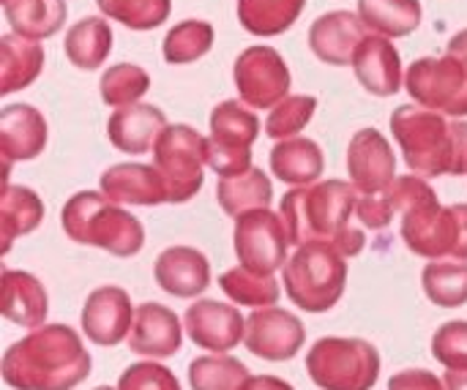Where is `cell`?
I'll return each mask as SVG.
<instances>
[{
	"instance_id": "cell-1",
	"label": "cell",
	"mask_w": 467,
	"mask_h": 390,
	"mask_svg": "<svg viewBox=\"0 0 467 390\" xmlns=\"http://www.w3.org/2000/svg\"><path fill=\"white\" fill-rule=\"evenodd\" d=\"M90 353L79 334L63 323L33 328L14 342L0 364L3 383L14 390H74L90 375Z\"/></svg>"
},
{
	"instance_id": "cell-2",
	"label": "cell",
	"mask_w": 467,
	"mask_h": 390,
	"mask_svg": "<svg viewBox=\"0 0 467 390\" xmlns=\"http://www.w3.org/2000/svg\"><path fill=\"white\" fill-rule=\"evenodd\" d=\"M391 131L413 175H467V123L421 104H402L391 115Z\"/></svg>"
},
{
	"instance_id": "cell-3",
	"label": "cell",
	"mask_w": 467,
	"mask_h": 390,
	"mask_svg": "<svg viewBox=\"0 0 467 390\" xmlns=\"http://www.w3.org/2000/svg\"><path fill=\"white\" fill-rule=\"evenodd\" d=\"M358 205V189L348 180H323L296 186L279 202V216L293 246L306 243H337L353 227L350 219Z\"/></svg>"
},
{
	"instance_id": "cell-4",
	"label": "cell",
	"mask_w": 467,
	"mask_h": 390,
	"mask_svg": "<svg viewBox=\"0 0 467 390\" xmlns=\"http://www.w3.org/2000/svg\"><path fill=\"white\" fill-rule=\"evenodd\" d=\"M63 232L79 246H96L112 257H134L145 246V227L107 194L77 191L60 210Z\"/></svg>"
},
{
	"instance_id": "cell-5",
	"label": "cell",
	"mask_w": 467,
	"mask_h": 390,
	"mask_svg": "<svg viewBox=\"0 0 467 390\" xmlns=\"http://www.w3.org/2000/svg\"><path fill=\"white\" fill-rule=\"evenodd\" d=\"M348 257H342L331 243H306L298 246V251L285 262L282 268V284L287 298L309 312L323 314L334 309L348 284Z\"/></svg>"
},
{
	"instance_id": "cell-6",
	"label": "cell",
	"mask_w": 467,
	"mask_h": 390,
	"mask_svg": "<svg viewBox=\"0 0 467 390\" xmlns=\"http://www.w3.org/2000/svg\"><path fill=\"white\" fill-rule=\"evenodd\" d=\"M306 372L323 390H372L380 377V353L367 339L326 336L306 353Z\"/></svg>"
},
{
	"instance_id": "cell-7",
	"label": "cell",
	"mask_w": 467,
	"mask_h": 390,
	"mask_svg": "<svg viewBox=\"0 0 467 390\" xmlns=\"http://www.w3.org/2000/svg\"><path fill=\"white\" fill-rule=\"evenodd\" d=\"M208 164V137L186 123L167 126L153 145V167L167 186V202L183 205L200 194Z\"/></svg>"
},
{
	"instance_id": "cell-8",
	"label": "cell",
	"mask_w": 467,
	"mask_h": 390,
	"mask_svg": "<svg viewBox=\"0 0 467 390\" xmlns=\"http://www.w3.org/2000/svg\"><path fill=\"white\" fill-rule=\"evenodd\" d=\"M260 137V120L244 101H222L211 112L208 167L219 178L252 169V145Z\"/></svg>"
},
{
	"instance_id": "cell-9",
	"label": "cell",
	"mask_w": 467,
	"mask_h": 390,
	"mask_svg": "<svg viewBox=\"0 0 467 390\" xmlns=\"http://www.w3.org/2000/svg\"><path fill=\"white\" fill-rule=\"evenodd\" d=\"M410 98L449 118H467V60L446 52L443 57H421L405 74Z\"/></svg>"
},
{
	"instance_id": "cell-10",
	"label": "cell",
	"mask_w": 467,
	"mask_h": 390,
	"mask_svg": "<svg viewBox=\"0 0 467 390\" xmlns=\"http://www.w3.org/2000/svg\"><path fill=\"white\" fill-rule=\"evenodd\" d=\"M233 79L238 96L252 109H274L290 96V68L285 57L265 44L249 46L235 57Z\"/></svg>"
},
{
	"instance_id": "cell-11",
	"label": "cell",
	"mask_w": 467,
	"mask_h": 390,
	"mask_svg": "<svg viewBox=\"0 0 467 390\" xmlns=\"http://www.w3.org/2000/svg\"><path fill=\"white\" fill-rule=\"evenodd\" d=\"M233 241H235V254L241 265L249 271L276 273L287 262L290 235L285 230L282 216L271 213L268 208L238 216Z\"/></svg>"
},
{
	"instance_id": "cell-12",
	"label": "cell",
	"mask_w": 467,
	"mask_h": 390,
	"mask_svg": "<svg viewBox=\"0 0 467 390\" xmlns=\"http://www.w3.org/2000/svg\"><path fill=\"white\" fill-rule=\"evenodd\" d=\"M402 241L405 246L427 260H457L460 249V208L441 205L430 200L402 216Z\"/></svg>"
},
{
	"instance_id": "cell-13",
	"label": "cell",
	"mask_w": 467,
	"mask_h": 390,
	"mask_svg": "<svg viewBox=\"0 0 467 390\" xmlns=\"http://www.w3.org/2000/svg\"><path fill=\"white\" fill-rule=\"evenodd\" d=\"M306 342V328L304 323L279 309V306H268V309H254L246 317V336L244 344L252 355L263 358V361H290L298 355V350Z\"/></svg>"
},
{
	"instance_id": "cell-14",
	"label": "cell",
	"mask_w": 467,
	"mask_h": 390,
	"mask_svg": "<svg viewBox=\"0 0 467 390\" xmlns=\"http://www.w3.org/2000/svg\"><path fill=\"white\" fill-rule=\"evenodd\" d=\"M134 309L131 298L120 287H99L88 295L79 323L82 334L96 344V347H118L120 342L129 339L134 328Z\"/></svg>"
},
{
	"instance_id": "cell-15",
	"label": "cell",
	"mask_w": 467,
	"mask_h": 390,
	"mask_svg": "<svg viewBox=\"0 0 467 390\" xmlns=\"http://www.w3.org/2000/svg\"><path fill=\"white\" fill-rule=\"evenodd\" d=\"M348 172L358 194H378L397 178V156L378 128H361L348 145Z\"/></svg>"
},
{
	"instance_id": "cell-16",
	"label": "cell",
	"mask_w": 467,
	"mask_h": 390,
	"mask_svg": "<svg viewBox=\"0 0 467 390\" xmlns=\"http://www.w3.org/2000/svg\"><path fill=\"white\" fill-rule=\"evenodd\" d=\"M183 328L189 339L208 353H230L246 336V320L235 306L219 301H197L183 314Z\"/></svg>"
},
{
	"instance_id": "cell-17",
	"label": "cell",
	"mask_w": 467,
	"mask_h": 390,
	"mask_svg": "<svg viewBox=\"0 0 467 390\" xmlns=\"http://www.w3.org/2000/svg\"><path fill=\"white\" fill-rule=\"evenodd\" d=\"M47 120L44 115L30 104H8L0 109V156L8 183V169L14 161H33L47 148Z\"/></svg>"
},
{
	"instance_id": "cell-18",
	"label": "cell",
	"mask_w": 467,
	"mask_h": 390,
	"mask_svg": "<svg viewBox=\"0 0 467 390\" xmlns=\"http://www.w3.org/2000/svg\"><path fill=\"white\" fill-rule=\"evenodd\" d=\"M364 19L353 11H328L309 27V49L328 66H350L356 49L369 36Z\"/></svg>"
},
{
	"instance_id": "cell-19",
	"label": "cell",
	"mask_w": 467,
	"mask_h": 390,
	"mask_svg": "<svg viewBox=\"0 0 467 390\" xmlns=\"http://www.w3.org/2000/svg\"><path fill=\"white\" fill-rule=\"evenodd\" d=\"M156 284L172 298H197L211 287V262L200 249L170 246L156 257Z\"/></svg>"
},
{
	"instance_id": "cell-20",
	"label": "cell",
	"mask_w": 467,
	"mask_h": 390,
	"mask_svg": "<svg viewBox=\"0 0 467 390\" xmlns=\"http://www.w3.org/2000/svg\"><path fill=\"white\" fill-rule=\"evenodd\" d=\"M353 71L367 93L389 98L402 87V57L386 36H367L353 55Z\"/></svg>"
},
{
	"instance_id": "cell-21",
	"label": "cell",
	"mask_w": 467,
	"mask_h": 390,
	"mask_svg": "<svg viewBox=\"0 0 467 390\" xmlns=\"http://www.w3.org/2000/svg\"><path fill=\"white\" fill-rule=\"evenodd\" d=\"M183 344V328L172 309L161 303H142L134 314L129 350L145 358H170Z\"/></svg>"
},
{
	"instance_id": "cell-22",
	"label": "cell",
	"mask_w": 467,
	"mask_h": 390,
	"mask_svg": "<svg viewBox=\"0 0 467 390\" xmlns=\"http://www.w3.org/2000/svg\"><path fill=\"white\" fill-rule=\"evenodd\" d=\"M167 115L153 104H129L109 115L107 137L120 153L142 156L153 150L156 139L167 128Z\"/></svg>"
},
{
	"instance_id": "cell-23",
	"label": "cell",
	"mask_w": 467,
	"mask_h": 390,
	"mask_svg": "<svg viewBox=\"0 0 467 390\" xmlns=\"http://www.w3.org/2000/svg\"><path fill=\"white\" fill-rule=\"evenodd\" d=\"M99 186L101 194H107L118 205L123 202L153 208L167 202V186L153 164H115L101 175Z\"/></svg>"
},
{
	"instance_id": "cell-24",
	"label": "cell",
	"mask_w": 467,
	"mask_h": 390,
	"mask_svg": "<svg viewBox=\"0 0 467 390\" xmlns=\"http://www.w3.org/2000/svg\"><path fill=\"white\" fill-rule=\"evenodd\" d=\"M0 314L22 328H41L49 314V295L44 284L27 271H3Z\"/></svg>"
},
{
	"instance_id": "cell-25",
	"label": "cell",
	"mask_w": 467,
	"mask_h": 390,
	"mask_svg": "<svg viewBox=\"0 0 467 390\" xmlns=\"http://www.w3.org/2000/svg\"><path fill=\"white\" fill-rule=\"evenodd\" d=\"M44 68V49L19 33L0 36V96L25 90Z\"/></svg>"
},
{
	"instance_id": "cell-26",
	"label": "cell",
	"mask_w": 467,
	"mask_h": 390,
	"mask_svg": "<svg viewBox=\"0 0 467 390\" xmlns=\"http://www.w3.org/2000/svg\"><path fill=\"white\" fill-rule=\"evenodd\" d=\"M323 150L309 137L279 139L271 150V172L290 186H309L323 175Z\"/></svg>"
},
{
	"instance_id": "cell-27",
	"label": "cell",
	"mask_w": 467,
	"mask_h": 390,
	"mask_svg": "<svg viewBox=\"0 0 467 390\" xmlns=\"http://www.w3.org/2000/svg\"><path fill=\"white\" fill-rule=\"evenodd\" d=\"M216 200L222 205V210L233 219L252 213V210H263L271 205L274 200V186L271 178L252 167L241 175H230V178H219L216 183Z\"/></svg>"
},
{
	"instance_id": "cell-28",
	"label": "cell",
	"mask_w": 467,
	"mask_h": 390,
	"mask_svg": "<svg viewBox=\"0 0 467 390\" xmlns=\"http://www.w3.org/2000/svg\"><path fill=\"white\" fill-rule=\"evenodd\" d=\"M3 14L14 33L41 41L63 27L68 5L66 0H3Z\"/></svg>"
},
{
	"instance_id": "cell-29",
	"label": "cell",
	"mask_w": 467,
	"mask_h": 390,
	"mask_svg": "<svg viewBox=\"0 0 467 390\" xmlns=\"http://www.w3.org/2000/svg\"><path fill=\"white\" fill-rule=\"evenodd\" d=\"M66 57L82 71L104 66L112 52V27L104 16H82L66 30Z\"/></svg>"
},
{
	"instance_id": "cell-30",
	"label": "cell",
	"mask_w": 467,
	"mask_h": 390,
	"mask_svg": "<svg viewBox=\"0 0 467 390\" xmlns=\"http://www.w3.org/2000/svg\"><path fill=\"white\" fill-rule=\"evenodd\" d=\"M44 221V202L41 197L27 186H11L5 183L3 200H0V241L3 254L11 251V243L22 235H30Z\"/></svg>"
},
{
	"instance_id": "cell-31",
	"label": "cell",
	"mask_w": 467,
	"mask_h": 390,
	"mask_svg": "<svg viewBox=\"0 0 467 390\" xmlns=\"http://www.w3.org/2000/svg\"><path fill=\"white\" fill-rule=\"evenodd\" d=\"M358 16L372 33L402 38L421 25L424 8L421 0H358Z\"/></svg>"
},
{
	"instance_id": "cell-32",
	"label": "cell",
	"mask_w": 467,
	"mask_h": 390,
	"mask_svg": "<svg viewBox=\"0 0 467 390\" xmlns=\"http://www.w3.org/2000/svg\"><path fill=\"white\" fill-rule=\"evenodd\" d=\"M304 5L306 0H238V22L252 36H282L298 22Z\"/></svg>"
},
{
	"instance_id": "cell-33",
	"label": "cell",
	"mask_w": 467,
	"mask_h": 390,
	"mask_svg": "<svg viewBox=\"0 0 467 390\" xmlns=\"http://www.w3.org/2000/svg\"><path fill=\"white\" fill-rule=\"evenodd\" d=\"M219 287L233 303L249 306V309L276 306V301L282 295V287L274 279V273H257V271H249L244 265L224 271L219 276Z\"/></svg>"
},
{
	"instance_id": "cell-34",
	"label": "cell",
	"mask_w": 467,
	"mask_h": 390,
	"mask_svg": "<svg viewBox=\"0 0 467 390\" xmlns=\"http://www.w3.org/2000/svg\"><path fill=\"white\" fill-rule=\"evenodd\" d=\"M421 284L427 298L441 309H460L467 303V260H432Z\"/></svg>"
},
{
	"instance_id": "cell-35",
	"label": "cell",
	"mask_w": 467,
	"mask_h": 390,
	"mask_svg": "<svg viewBox=\"0 0 467 390\" xmlns=\"http://www.w3.org/2000/svg\"><path fill=\"white\" fill-rule=\"evenodd\" d=\"M246 364L227 353H213L194 358L189 364V385L192 390H241L249 380Z\"/></svg>"
},
{
	"instance_id": "cell-36",
	"label": "cell",
	"mask_w": 467,
	"mask_h": 390,
	"mask_svg": "<svg viewBox=\"0 0 467 390\" xmlns=\"http://www.w3.org/2000/svg\"><path fill=\"white\" fill-rule=\"evenodd\" d=\"M213 46V25L205 19H183L164 36V60L172 66L194 63Z\"/></svg>"
},
{
	"instance_id": "cell-37",
	"label": "cell",
	"mask_w": 467,
	"mask_h": 390,
	"mask_svg": "<svg viewBox=\"0 0 467 390\" xmlns=\"http://www.w3.org/2000/svg\"><path fill=\"white\" fill-rule=\"evenodd\" d=\"M150 87V77L142 66L137 63H118L109 66L101 74L99 90H101V101L107 107H129V104H140V98L148 93Z\"/></svg>"
},
{
	"instance_id": "cell-38",
	"label": "cell",
	"mask_w": 467,
	"mask_h": 390,
	"mask_svg": "<svg viewBox=\"0 0 467 390\" xmlns=\"http://www.w3.org/2000/svg\"><path fill=\"white\" fill-rule=\"evenodd\" d=\"M99 11L131 30H153L167 22L172 0H96Z\"/></svg>"
},
{
	"instance_id": "cell-39",
	"label": "cell",
	"mask_w": 467,
	"mask_h": 390,
	"mask_svg": "<svg viewBox=\"0 0 467 390\" xmlns=\"http://www.w3.org/2000/svg\"><path fill=\"white\" fill-rule=\"evenodd\" d=\"M315 109H317V98L315 96H306V93L287 96L285 101H279L271 109V115L265 120V134L271 139H276V142L287 139V137H296L315 118Z\"/></svg>"
},
{
	"instance_id": "cell-40",
	"label": "cell",
	"mask_w": 467,
	"mask_h": 390,
	"mask_svg": "<svg viewBox=\"0 0 467 390\" xmlns=\"http://www.w3.org/2000/svg\"><path fill=\"white\" fill-rule=\"evenodd\" d=\"M383 197L391 208L394 216H405L408 210L430 202V200H438V194L432 191V186L421 178V175H402V178H394L389 183V189H383Z\"/></svg>"
},
{
	"instance_id": "cell-41",
	"label": "cell",
	"mask_w": 467,
	"mask_h": 390,
	"mask_svg": "<svg viewBox=\"0 0 467 390\" xmlns=\"http://www.w3.org/2000/svg\"><path fill=\"white\" fill-rule=\"evenodd\" d=\"M432 358L446 369H467V320H451L435 331Z\"/></svg>"
},
{
	"instance_id": "cell-42",
	"label": "cell",
	"mask_w": 467,
	"mask_h": 390,
	"mask_svg": "<svg viewBox=\"0 0 467 390\" xmlns=\"http://www.w3.org/2000/svg\"><path fill=\"white\" fill-rule=\"evenodd\" d=\"M118 390H181V383L167 366L142 361V364H131L120 375Z\"/></svg>"
},
{
	"instance_id": "cell-43",
	"label": "cell",
	"mask_w": 467,
	"mask_h": 390,
	"mask_svg": "<svg viewBox=\"0 0 467 390\" xmlns=\"http://www.w3.org/2000/svg\"><path fill=\"white\" fill-rule=\"evenodd\" d=\"M389 390H446V383L427 369H408L389 380Z\"/></svg>"
},
{
	"instance_id": "cell-44",
	"label": "cell",
	"mask_w": 467,
	"mask_h": 390,
	"mask_svg": "<svg viewBox=\"0 0 467 390\" xmlns=\"http://www.w3.org/2000/svg\"><path fill=\"white\" fill-rule=\"evenodd\" d=\"M241 390H296L290 383L279 380V377H271V375H263V377H249L246 385Z\"/></svg>"
},
{
	"instance_id": "cell-45",
	"label": "cell",
	"mask_w": 467,
	"mask_h": 390,
	"mask_svg": "<svg viewBox=\"0 0 467 390\" xmlns=\"http://www.w3.org/2000/svg\"><path fill=\"white\" fill-rule=\"evenodd\" d=\"M460 208V249L457 260H467V202H457Z\"/></svg>"
},
{
	"instance_id": "cell-46",
	"label": "cell",
	"mask_w": 467,
	"mask_h": 390,
	"mask_svg": "<svg viewBox=\"0 0 467 390\" xmlns=\"http://www.w3.org/2000/svg\"><path fill=\"white\" fill-rule=\"evenodd\" d=\"M443 383L446 390H467V369H449Z\"/></svg>"
},
{
	"instance_id": "cell-47",
	"label": "cell",
	"mask_w": 467,
	"mask_h": 390,
	"mask_svg": "<svg viewBox=\"0 0 467 390\" xmlns=\"http://www.w3.org/2000/svg\"><path fill=\"white\" fill-rule=\"evenodd\" d=\"M446 52H451V55H460L462 60H467V27L465 30H460L457 36H451V41H449Z\"/></svg>"
},
{
	"instance_id": "cell-48",
	"label": "cell",
	"mask_w": 467,
	"mask_h": 390,
	"mask_svg": "<svg viewBox=\"0 0 467 390\" xmlns=\"http://www.w3.org/2000/svg\"><path fill=\"white\" fill-rule=\"evenodd\" d=\"M96 390H112V388H107V385H101V388H96Z\"/></svg>"
}]
</instances>
